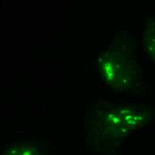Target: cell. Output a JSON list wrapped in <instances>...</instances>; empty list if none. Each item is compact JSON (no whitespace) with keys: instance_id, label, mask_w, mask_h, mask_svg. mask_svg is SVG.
<instances>
[{"instance_id":"1","label":"cell","mask_w":155,"mask_h":155,"mask_svg":"<svg viewBox=\"0 0 155 155\" xmlns=\"http://www.w3.org/2000/svg\"><path fill=\"white\" fill-rule=\"evenodd\" d=\"M89 136L95 143H119L129 134L147 123L150 111L142 103H95L89 110Z\"/></svg>"},{"instance_id":"2","label":"cell","mask_w":155,"mask_h":155,"mask_svg":"<svg viewBox=\"0 0 155 155\" xmlns=\"http://www.w3.org/2000/svg\"><path fill=\"white\" fill-rule=\"evenodd\" d=\"M133 53L134 44L124 33L112 40L98 56V70L110 89L124 92L137 85L139 68Z\"/></svg>"},{"instance_id":"3","label":"cell","mask_w":155,"mask_h":155,"mask_svg":"<svg viewBox=\"0 0 155 155\" xmlns=\"http://www.w3.org/2000/svg\"><path fill=\"white\" fill-rule=\"evenodd\" d=\"M142 40L148 57L155 63V18L144 28Z\"/></svg>"},{"instance_id":"4","label":"cell","mask_w":155,"mask_h":155,"mask_svg":"<svg viewBox=\"0 0 155 155\" xmlns=\"http://www.w3.org/2000/svg\"><path fill=\"white\" fill-rule=\"evenodd\" d=\"M3 155H42L38 146L31 143L13 144L5 149Z\"/></svg>"}]
</instances>
